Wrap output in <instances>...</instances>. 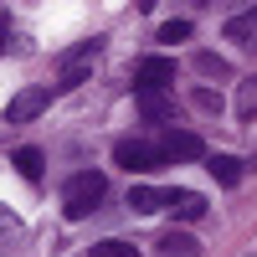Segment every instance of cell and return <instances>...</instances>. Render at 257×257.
<instances>
[{
	"instance_id": "13",
	"label": "cell",
	"mask_w": 257,
	"mask_h": 257,
	"mask_svg": "<svg viewBox=\"0 0 257 257\" xmlns=\"http://www.w3.org/2000/svg\"><path fill=\"white\" fill-rule=\"evenodd\" d=\"M237 118L257 123V77H242V88H237Z\"/></svg>"
},
{
	"instance_id": "11",
	"label": "cell",
	"mask_w": 257,
	"mask_h": 257,
	"mask_svg": "<svg viewBox=\"0 0 257 257\" xmlns=\"http://www.w3.org/2000/svg\"><path fill=\"white\" fill-rule=\"evenodd\" d=\"M128 211H139V216L165 211V190H155V185H134V190H128Z\"/></svg>"
},
{
	"instance_id": "3",
	"label": "cell",
	"mask_w": 257,
	"mask_h": 257,
	"mask_svg": "<svg viewBox=\"0 0 257 257\" xmlns=\"http://www.w3.org/2000/svg\"><path fill=\"white\" fill-rule=\"evenodd\" d=\"M155 144H160V155H165V165H170V160H201V155H206V144H201V134H190V128H165V134H160Z\"/></svg>"
},
{
	"instance_id": "20",
	"label": "cell",
	"mask_w": 257,
	"mask_h": 257,
	"mask_svg": "<svg viewBox=\"0 0 257 257\" xmlns=\"http://www.w3.org/2000/svg\"><path fill=\"white\" fill-rule=\"evenodd\" d=\"M0 36H6V26H0Z\"/></svg>"
},
{
	"instance_id": "8",
	"label": "cell",
	"mask_w": 257,
	"mask_h": 257,
	"mask_svg": "<svg viewBox=\"0 0 257 257\" xmlns=\"http://www.w3.org/2000/svg\"><path fill=\"white\" fill-rule=\"evenodd\" d=\"M165 206L175 211L180 221H201L206 216V196L201 190H165Z\"/></svg>"
},
{
	"instance_id": "15",
	"label": "cell",
	"mask_w": 257,
	"mask_h": 257,
	"mask_svg": "<svg viewBox=\"0 0 257 257\" xmlns=\"http://www.w3.org/2000/svg\"><path fill=\"white\" fill-rule=\"evenodd\" d=\"M88 257H139V247H134V242L108 237V242H93V247H88Z\"/></svg>"
},
{
	"instance_id": "17",
	"label": "cell",
	"mask_w": 257,
	"mask_h": 257,
	"mask_svg": "<svg viewBox=\"0 0 257 257\" xmlns=\"http://www.w3.org/2000/svg\"><path fill=\"white\" fill-rule=\"evenodd\" d=\"M196 72L201 77H231V67H226L216 52H196Z\"/></svg>"
},
{
	"instance_id": "12",
	"label": "cell",
	"mask_w": 257,
	"mask_h": 257,
	"mask_svg": "<svg viewBox=\"0 0 257 257\" xmlns=\"http://www.w3.org/2000/svg\"><path fill=\"white\" fill-rule=\"evenodd\" d=\"M206 170H211V175H216L226 190H231V185H242V160H237V155H211Z\"/></svg>"
},
{
	"instance_id": "4",
	"label": "cell",
	"mask_w": 257,
	"mask_h": 257,
	"mask_svg": "<svg viewBox=\"0 0 257 257\" xmlns=\"http://www.w3.org/2000/svg\"><path fill=\"white\" fill-rule=\"evenodd\" d=\"M134 82H139V93H165V82H175V62L170 57H144L134 67Z\"/></svg>"
},
{
	"instance_id": "9",
	"label": "cell",
	"mask_w": 257,
	"mask_h": 257,
	"mask_svg": "<svg viewBox=\"0 0 257 257\" xmlns=\"http://www.w3.org/2000/svg\"><path fill=\"white\" fill-rule=\"evenodd\" d=\"M139 113H144V123H170L175 118V98L170 93H139Z\"/></svg>"
},
{
	"instance_id": "7",
	"label": "cell",
	"mask_w": 257,
	"mask_h": 257,
	"mask_svg": "<svg viewBox=\"0 0 257 257\" xmlns=\"http://www.w3.org/2000/svg\"><path fill=\"white\" fill-rule=\"evenodd\" d=\"M47 103H52V88H21V93L11 98V123H31Z\"/></svg>"
},
{
	"instance_id": "6",
	"label": "cell",
	"mask_w": 257,
	"mask_h": 257,
	"mask_svg": "<svg viewBox=\"0 0 257 257\" xmlns=\"http://www.w3.org/2000/svg\"><path fill=\"white\" fill-rule=\"evenodd\" d=\"M226 41H237L242 52H257V6H247V11H237V16H226Z\"/></svg>"
},
{
	"instance_id": "19",
	"label": "cell",
	"mask_w": 257,
	"mask_h": 257,
	"mask_svg": "<svg viewBox=\"0 0 257 257\" xmlns=\"http://www.w3.org/2000/svg\"><path fill=\"white\" fill-rule=\"evenodd\" d=\"M16 231H21V226H16V216H11V211H0V242H11Z\"/></svg>"
},
{
	"instance_id": "2",
	"label": "cell",
	"mask_w": 257,
	"mask_h": 257,
	"mask_svg": "<svg viewBox=\"0 0 257 257\" xmlns=\"http://www.w3.org/2000/svg\"><path fill=\"white\" fill-rule=\"evenodd\" d=\"M113 165H123L128 175H149V170L165 165V155H160L155 139H118L113 144Z\"/></svg>"
},
{
	"instance_id": "18",
	"label": "cell",
	"mask_w": 257,
	"mask_h": 257,
	"mask_svg": "<svg viewBox=\"0 0 257 257\" xmlns=\"http://www.w3.org/2000/svg\"><path fill=\"white\" fill-rule=\"evenodd\" d=\"M190 36V21H165L160 26V41H185Z\"/></svg>"
},
{
	"instance_id": "5",
	"label": "cell",
	"mask_w": 257,
	"mask_h": 257,
	"mask_svg": "<svg viewBox=\"0 0 257 257\" xmlns=\"http://www.w3.org/2000/svg\"><path fill=\"white\" fill-rule=\"evenodd\" d=\"M93 62H98V41H82V47H72L67 57H62V88H77V82L88 77Z\"/></svg>"
},
{
	"instance_id": "10",
	"label": "cell",
	"mask_w": 257,
	"mask_h": 257,
	"mask_svg": "<svg viewBox=\"0 0 257 257\" xmlns=\"http://www.w3.org/2000/svg\"><path fill=\"white\" fill-rule=\"evenodd\" d=\"M160 257H201V242L190 231H165L160 237Z\"/></svg>"
},
{
	"instance_id": "16",
	"label": "cell",
	"mask_w": 257,
	"mask_h": 257,
	"mask_svg": "<svg viewBox=\"0 0 257 257\" xmlns=\"http://www.w3.org/2000/svg\"><path fill=\"white\" fill-rule=\"evenodd\" d=\"M16 170L36 185V180H41V149H16Z\"/></svg>"
},
{
	"instance_id": "1",
	"label": "cell",
	"mask_w": 257,
	"mask_h": 257,
	"mask_svg": "<svg viewBox=\"0 0 257 257\" xmlns=\"http://www.w3.org/2000/svg\"><path fill=\"white\" fill-rule=\"evenodd\" d=\"M103 196H108V180H103L98 170H77V175L62 185V216L67 221H88L103 206Z\"/></svg>"
},
{
	"instance_id": "14",
	"label": "cell",
	"mask_w": 257,
	"mask_h": 257,
	"mask_svg": "<svg viewBox=\"0 0 257 257\" xmlns=\"http://www.w3.org/2000/svg\"><path fill=\"white\" fill-rule=\"evenodd\" d=\"M190 108H196V113H206V118H216L226 103H221V93H216V88H190Z\"/></svg>"
}]
</instances>
